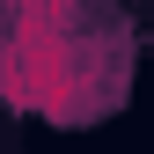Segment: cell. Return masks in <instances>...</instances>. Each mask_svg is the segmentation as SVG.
<instances>
[{"mask_svg": "<svg viewBox=\"0 0 154 154\" xmlns=\"http://www.w3.org/2000/svg\"><path fill=\"white\" fill-rule=\"evenodd\" d=\"M73 0H22V29H66Z\"/></svg>", "mask_w": 154, "mask_h": 154, "instance_id": "6da1fadb", "label": "cell"}]
</instances>
